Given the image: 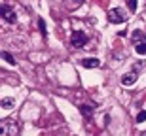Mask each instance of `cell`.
<instances>
[{
	"label": "cell",
	"mask_w": 146,
	"mask_h": 136,
	"mask_svg": "<svg viewBox=\"0 0 146 136\" xmlns=\"http://www.w3.org/2000/svg\"><path fill=\"white\" fill-rule=\"evenodd\" d=\"M127 17H125V11L121 8H112L108 10V21L110 23H123Z\"/></svg>",
	"instance_id": "obj_1"
},
{
	"label": "cell",
	"mask_w": 146,
	"mask_h": 136,
	"mask_svg": "<svg viewBox=\"0 0 146 136\" xmlns=\"http://www.w3.org/2000/svg\"><path fill=\"white\" fill-rule=\"evenodd\" d=\"M70 44L74 45V47H84V45L87 44V36H86V32H80V30L72 32V36H70Z\"/></svg>",
	"instance_id": "obj_2"
},
{
	"label": "cell",
	"mask_w": 146,
	"mask_h": 136,
	"mask_svg": "<svg viewBox=\"0 0 146 136\" xmlns=\"http://www.w3.org/2000/svg\"><path fill=\"white\" fill-rule=\"evenodd\" d=\"M17 131H19V129H17V125L11 119L2 121V134H6V136H15Z\"/></svg>",
	"instance_id": "obj_3"
},
{
	"label": "cell",
	"mask_w": 146,
	"mask_h": 136,
	"mask_svg": "<svg viewBox=\"0 0 146 136\" xmlns=\"http://www.w3.org/2000/svg\"><path fill=\"white\" fill-rule=\"evenodd\" d=\"M2 17H4V19H6L8 23H15V21H17L15 11L11 10V8H10L8 4H4V6H2Z\"/></svg>",
	"instance_id": "obj_4"
},
{
	"label": "cell",
	"mask_w": 146,
	"mask_h": 136,
	"mask_svg": "<svg viewBox=\"0 0 146 136\" xmlns=\"http://www.w3.org/2000/svg\"><path fill=\"white\" fill-rule=\"evenodd\" d=\"M82 66L84 68H99L101 66V60L99 59H82Z\"/></svg>",
	"instance_id": "obj_5"
},
{
	"label": "cell",
	"mask_w": 146,
	"mask_h": 136,
	"mask_svg": "<svg viewBox=\"0 0 146 136\" xmlns=\"http://www.w3.org/2000/svg\"><path fill=\"white\" fill-rule=\"evenodd\" d=\"M121 83H123V85H135V83H137V74H135V72L125 74V76L121 78Z\"/></svg>",
	"instance_id": "obj_6"
},
{
	"label": "cell",
	"mask_w": 146,
	"mask_h": 136,
	"mask_svg": "<svg viewBox=\"0 0 146 136\" xmlns=\"http://www.w3.org/2000/svg\"><path fill=\"white\" fill-rule=\"evenodd\" d=\"M80 112L86 115V117H91V115H93V106H89V104H82Z\"/></svg>",
	"instance_id": "obj_7"
},
{
	"label": "cell",
	"mask_w": 146,
	"mask_h": 136,
	"mask_svg": "<svg viewBox=\"0 0 146 136\" xmlns=\"http://www.w3.org/2000/svg\"><path fill=\"white\" fill-rule=\"evenodd\" d=\"M133 42H135V44H141V42H146V36H144V32H141V30H135V32H133Z\"/></svg>",
	"instance_id": "obj_8"
},
{
	"label": "cell",
	"mask_w": 146,
	"mask_h": 136,
	"mask_svg": "<svg viewBox=\"0 0 146 136\" xmlns=\"http://www.w3.org/2000/svg\"><path fill=\"white\" fill-rule=\"evenodd\" d=\"M13 104H15L13 98H2V108H4V110H11V108H13Z\"/></svg>",
	"instance_id": "obj_9"
},
{
	"label": "cell",
	"mask_w": 146,
	"mask_h": 136,
	"mask_svg": "<svg viewBox=\"0 0 146 136\" xmlns=\"http://www.w3.org/2000/svg\"><path fill=\"white\" fill-rule=\"evenodd\" d=\"M135 51L139 55H146V42H141V44L135 45Z\"/></svg>",
	"instance_id": "obj_10"
},
{
	"label": "cell",
	"mask_w": 146,
	"mask_h": 136,
	"mask_svg": "<svg viewBox=\"0 0 146 136\" xmlns=\"http://www.w3.org/2000/svg\"><path fill=\"white\" fill-rule=\"evenodd\" d=\"M2 57L6 59V62H8V64H15V59H13V55H11V53L4 51V53H2Z\"/></svg>",
	"instance_id": "obj_11"
},
{
	"label": "cell",
	"mask_w": 146,
	"mask_h": 136,
	"mask_svg": "<svg viewBox=\"0 0 146 136\" xmlns=\"http://www.w3.org/2000/svg\"><path fill=\"white\" fill-rule=\"evenodd\" d=\"M38 28H40V34H42V36L48 34V30H46V21H44V19H38Z\"/></svg>",
	"instance_id": "obj_12"
},
{
	"label": "cell",
	"mask_w": 146,
	"mask_h": 136,
	"mask_svg": "<svg viewBox=\"0 0 146 136\" xmlns=\"http://www.w3.org/2000/svg\"><path fill=\"white\" fill-rule=\"evenodd\" d=\"M142 121H146V110L139 112V115H137V123H142Z\"/></svg>",
	"instance_id": "obj_13"
},
{
	"label": "cell",
	"mask_w": 146,
	"mask_h": 136,
	"mask_svg": "<svg viewBox=\"0 0 146 136\" xmlns=\"http://www.w3.org/2000/svg\"><path fill=\"white\" fill-rule=\"evenodd\" d=\"M127 8L129 11H137V0H127Z\"/></svg>",
	"instance_id": "obj_14"
},
{
	"label": "cell",
	"mask_w": 146,
	"mask_h": 136,
	"mask_svg": "<svg viewBox=\"0 0 146 136\" xmlns=\"http://www.w3.org/2000/svg\"><path fill=\"white\" fill-rule=\"evenodd\" d=\"M74 2H78V4H82V2H84V0H74Z\"/></svg>",
	"instance_id": "obj_15"
},
{
	"label": "cell",
	"mask_w": 146,
	"mask_h": 136,
	"mask_svg": "<svg viewBox=\"0 0 146 136\" xmlns=\"http://www.w3.org/2000/svg\"><path fill=\"white\" fill-rule=\"evenodd\" d=\"M141 136H146V132H142V134H141Z\"/></svg>",
	"instance_id": "obj_16"
}]
</instances>
